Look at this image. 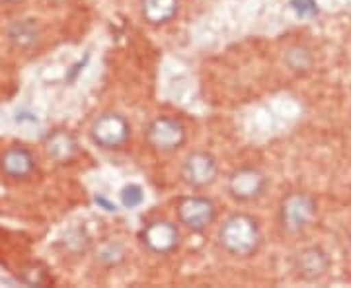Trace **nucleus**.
<instances>
[{"label": "nucleus", "instance_id": "nucleus-17", "mask_svg": "<svg viewBox=\"0 0 351 288\" xmlns=\"http://www.w3.org/2000/svg\"><path fill=\"white\" fill-rule=\"evenodd\" d=\"M20 278L24 280L25 285H32V287H39V285H45L47 283V273L39 267V265H25L20 273Z\"/></svg>", "mask_w": 351, "mask_h": 288}, {"label": "nucleus", "instance_id": "nucleus-13", "mask_svg": "<svg viewBox=\"0 0 351 288\" xmlns=\"http://www.w3.org/2000/svg\"><path fill=\"white\" fill-rule=\"evenodd\" d=\"M41 39V27L36 20H18L8 27V41L14 49H34Z\"/></svg>", "mask_w": 351, "mask_h": 288}, {"label": "nucleus", "instance_id": "nucleus-18", "mask_svg": "<svg viewBox=\"0 0 351 288\" xmlns=\"http://www.w3.org/2000/svg\"><path fill=\"white\" fill-rule=\"evenodd\" d=\"M289 6L299 18H316L320 12L316 0H289Z\"/></svg>", "mask_w": 351, "mask_h": 288}, {"label": "nucleus", "instance_id": "nucleus-1", "mask_svg": "<svg viewBox=\"0 0 351 288\" xmlns=\"http://www.w3.org/2000/svg\"><path fill=\"white\" fill-rule=\"evenodd\" d=\"M219 246L232 257L246 259L256 255L263 241L262 226L256 216L248 213H234L226 216L217 232Z\"/></svg>", "mask_w": 351, "mask_h": 288}, {"label": "nucleus", "instance_id": "nucleus-8", "mask_svg": "<svg viewBox=\"0 0 351 288\" xmlns=\"http://www.w3.org/2000/svg\"><path fill=\"white\" fill-rule=\"evenodd\" d=\"M182 181L191 189H207L219 177V162L209 150H191L180 168Z\"/></svg>", "mask_w": 351, "mask_h": 288}, {"label": "nucleus", "instance_id": "nucleus-2", "mask_svg": "<svg viewBox=\"0 0 351 288\" xmlns=\"http://www.w3.org/2000/svg\"><path fill=\"white\" fill-rule=\"evenodd\" d=\"M318 213V202L306 191H291L279 202V226L285 234L297 236L313 224Z\"/></svg>", "mask_w": 351, "mask_h": 288}, {"label": "nucleus", "instance_id": "nucleus-19", "mask_svg": "<svg viewBox=\"0 0 351 288\" xmlns=\"http://www.w3.org/2000/svg\"><path fill=\"white\" fill-rule=\"evenodd\" d=\"M96 202H100V205H104V209H106L108 213H115V211H117V209H115V205H112V202H108V200L104 199V197H100V195L96 197Z\"/></svg>", "mask_w": 351, "mask_h": 288}, {"label": "nucleus", "instance_id": "nucleus-14", "mask_svg": "<svg viewBox=\"0 0 351 288\" xmlns=\"http://www.w3.org/2000/svg\"><path fill=\"white\" fill-rule=\"evenodd\" d=\"M283 63L287 66L291 73H297V75H304L308 73L314 66V55L311 47L306 45H291L283 53Z\"/></svg>", "mask_w": 351, "mask_h": 288}, {"label": "nucleus", "instance_id": "nucleus-10", "mask_svg": "<svg viewBox=\"0 0 351 288\" xmlns=\"http://www.w3.org/2000/svg\"><path fill=\"white\" fill-rule=\"evenodd\" d=\"M0 168L12 179H27L36 170V156L24 146H10L0 158Z\"/></svg>", "mask_w": 351, "mask_h": 288}, {"label": "nucleus", "instance_id": "nucleus-15", "mask_svg": "<svg viewBox=\"0 0 351 288\" xmlns=\"http://www.w3.org/2000/svg\"><path fill=\"white\" fill-rule=\"evenodd\" d=\"M127 257V250L123 246V241L115 238L101 239L96 248V261L104 267H117L119 263H123Z\"/></svg>", "mask_w": 351, "mask_h": 288}, {"label": "nucleus", "instance_id": "nucleus-21", "mask_svg": "<svg viewBox=\"0 0 351 288\" xmlns=\"http://www.w3.org/2000/svg\"><path fill=\"white\" fill-rule=\"evenodd\" d=\"M350 246H351V232H350Z\"/></svg>", "mask_w": 351, "mask_h": 288}, {"label": "nucleus", "instance_id": "nucleus-7", "mask_svg": "<svg viewBox=\"0 0 351 288\" xmlns=\"http://www.w3.org/2000/svg\"><path fill=\"white\" fill-rule=\"evenodd\" d=\"M138 241L145 250L154 255H170L174 253L182 244V232L180 228L164 218L151 220L141 228Z\"/></svg>", "mask_w": 351, "mask_h": 288}, {"label": "nucleus", "instance_id": "nucleus-12", "mask_svg": "<svg viewBox=\"0 0 351 288\" xmlns=\"http://www.w3.org/2000/svg\"><path fill=\"white\" fill-rule=\"evenodd\" d=\"M180 12V0H141V16L149 25L170 24Z\"/></svg>", "mask_w": 351, "mask_h": 288}, {"label": "nucleus", "instance_id": "nucleus-16", "mask_svg": "<svg viewBox=\"0 0 351 288\" xmlns=\"http://www.w3.org/2000/svg\"><path fill=\"white\" fill-rule=\"evenodd\" d=\"M119 200H121V205L125 207V209H137L141 207L143 202H145V191L141 185H135V183H131V185H125V187L121 189V193H119Z\"/></svg>", "mask_w": 351, "mask_h": 288}, {"label": "nucleus", "instance_id": "nucleus-11", "mask_svg": "<svg viewBox=\"0 0 351 288\" xmlns=\"http://www.w3.org/2000/svg\"><path fill=\"white\" fill-rule=\"evenodd\" d=\"M45 152L55 162H71L78 154V140L73 133L64 129H57L45 140Z\"/></svg>", "mask_w": 351, "mask_h": 288}, {"label": "nucleus", "instance_id": "nucleus-6", "mask_svg": "<svg viewBox=\"0 0 351 288\" xmlns=\"http://www.w3.org/2000/svg\"><path fill=\"white\" fill-rule=\"evenodd\" d=\"M178 222L193 234L205 232L217 218V205L205 195H186L176 205Z\"/></svg>", "mask_w": 351, "mask_h": 288}, {"label": "nucleus", "instance_id": "nucleus-5", "mask_svg": "<svg viewBox=\"0 0 351 288\" xmlns=\"http://www.w3.org/2000/svg\"><path fill=\"white\" fill-rule=\"evenodd\" d=\"M267 185H269L267 176L252 163L239 166L237 170L230 172V176L226 179V191L230 199L242 205L262 199L267 191Z\"/></svg>", "mask_w": 351, "mask_h": 288}, {"label": "nucleus", "instance_id": "nucleus-9", "mask_svg": "<svg viewBox=\"0 0 351 288\" xmlns=\"http://www.w3.org/2000/svg\"><path fill=\"white\" fill-rule=\"evenodd\" d=\"M332 259L322 246H306L295 253L293 257V271L297 278L304 283H316L330 273Z\"/></svg>", "mask_w": 351, "mask_h": 288}, {"label": "nucleus", "instance_id": "nucleus-4", "mask_svg": "<svg viewBox=\"0 0 351 288\" xmlns=\"http://www.w3.org/2000/svg\"><path fill=\"white\" fill-rule=\"evenodd\" d=\"M145 140L149 142L152 150L172 154L186 144L188 129L176 117L158 115V117L151 119L147 129H145Z\"/></svg>", "mask_w": 351, "mask_h": 288}, {"label": "nucleus", "instance_id": "nucleus-3", "mask_svg": "<svg viewBox=\"0 0 351 288\" xmlns=\"http://www.w3.org/2000/svg\"><path fill=\"white\" fill-rule=\"evenodd\" d=\"M88 137L101 150H119L131 138V123L121 113L104 112L92 121Z\"/></svg>", "mask_w": 351, "mask_h": 288}, {"label": "nucleus", "instance_id": "nucleus-20", "mask_svg": "<svg viewBox=\"0 0 351 288\" xmlns=\"http://www.w3.org/2000/svg\"><path fill=\"white\" fill-rule=\"evenodd\" d=\"M22 0H0V4L2 6H16V4H20Z\"/></svg>", "mask_w": 351, "mask_h": 288}]
</instances>
